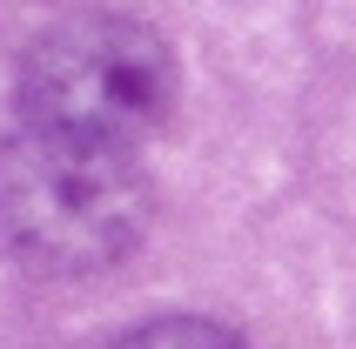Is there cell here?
<instances>
[{
  "label": "cell",
  "instance_id": "6da1fadb",
  "mask_svg": "<svg viewBox=\"0 0 356 349\" xmlns=\"http://www.w3.org/2000/svg\"><path fill=\"white\" fill-rule=\"evenodd\" d=\"M155 195L135 148L20 128L0 141V255L40 275H95L148 235Z\"/></svg>",
  "mask_w": 356,
  "mask_h": 349
},
{
  "label": "cell",
  "instance_id": "7a4b0ae2",
  "mask_svg": "<svg viewBox=\"0 0 356 349\" xmlns=\"http://www.w3.org/2000/svg\"><path fill=\"white\" fill-rule=\"evenodd\" d=\"M14 108L20 128L141 155V141L175 108V54L148 20L115 14V7H81L27 40L14 74Z\"/></svg>",
  "mask_w": 356,
  "mask_h": 349
},
{
  "label": "cell",
  "instance_id": "3957f363",
  "mask_svg": "<svg viewBox=\"0 0 356 349\" xmlns=\"http://www.w3.org/2000/svg\"><path fill=\"white\" fill-rule=\"evenodd\" d=\"M115 349H249V343L202 316H161V323H141L135 336H121Z\"/></svg>",
  "mask_w": 356,
  "mask_h": 349
}]
</instances>
